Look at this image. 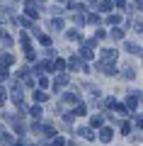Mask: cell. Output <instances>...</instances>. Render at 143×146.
I'll return each instance as SVG.
<instances>
[{"instance_id":"obj_1","label":"cell","mask_w":143,"mask_h":146,"mask_svg":"<svg viewBox=\"0 0 143 146\" xmlns=\"http://www.w3.org/2000/svg\"><path fill=\"white\" fill-rule=\"evenodd\" d=\"M126 49H129L131 54H136V56H143V49H141V46H136V44H126Z\"/></svg>"},{"instance_id":"obj_2","label":"cell","mask_w":143,"mask_h":146,"mask_svg":"<svg viewBox=\"0 0 143 146\" xmlns=\"http://www.w3.org/2000/svg\"><path fill=\"white\" fill-rule=\"evenodd\" d=\"M112 139V129H102V141H109Z\"/></svg>"},{"instance_id":"obj_3","label":"cell","mask_w":143,"mask_h":146,"mask_svg":"<svg viewBox=\"0 0 143 146\" xmlns=\"http://www.w3.org/2000/svg\"><path fill=\"white\" fill-rule=\"evenodd\" d=\"M109 7H112V3H109V0H102V3H100V10H109Z\"/></svg>"},{"instance_id":"obj_4","label":"cell","mask_w":143,"mask_h":146,"mask_svg":"<svg viewBox=\"0 0 143 146\" xmlns=\"http://www.w3.org/2000/svg\"><path fill=\"white\" fill-rule=\"evenodd\" d=\"M112 36H114V39H121L124 32H121V29H114V32H112Z\"/></svg>"}]
</instances>
